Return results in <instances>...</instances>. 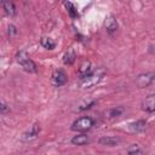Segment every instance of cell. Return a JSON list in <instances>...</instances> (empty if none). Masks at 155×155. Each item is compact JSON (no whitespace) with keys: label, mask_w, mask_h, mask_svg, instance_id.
I'll return each mask as SVG.
<instances>
[{"label":"cell","mask_w":155,"mask_h":155,"mask_svg":"<svg viewBox=\"0 0 155 155\" xmlns=\"http://www.w3.org/2000/svg\"><path fill=\"white\" fill-rule=\"evenodd\" d=\"M105 69L103 67L97 68L96 70H92L91 74H88L86 78L80 80V87L81 88H91L93 86H96L97 84H99L102 81V79L105 75Z\"/></svg>","instance_id":"6da1fadb"},{"label":"cell","mask_w":155,"mask_h":155,"mask_svg":"<svg viewBox=\"0 0 155 155\" xmlns=\"http://www.w3.org/2000/svg\"><path fill=\"white\" fill-rule=\"evenodd\" d=\"M16 61L23 68V70H25L27 73H36L38 71V67H36L35 62L29 57V54L25 51H18L16 53Z\"/></svg>","instance_id":"7a4b0ae2"},{"label":"cell","mask_w":155,"mask_h":155,"mask_svg":"<svg viewBox=\"0 0 155 155\" xmlns=\"http://www.w3.org/2000/svg\"><path fill=\"white\" fill-rule=\"evenodd\" d=\"M94 121L90 116H81L71 124V130L75 132H86L92 128Z\"/></svg>","instance_id":"3957f363"},{"label":"cell","mask_w":155,"mask_h":155,"mask_svg":"<svg viewBox=\"0 0 155 155\" xmlns=\"http://www.w3.org/2000/svg\"><path fill=\"white\" fill-rule=\"evenodd\" d=\"M154 81H155V70L139 74L136 79V85L138 88H145V87L150 86Z\"/></svg>","instance_id":"277c9868"},{"label":"cell","mask_w":155,"mask_h":155,"mask_svg":"<svg viewBox=\"0 0 155 155\" xmlns=\"http://www.w3.org/2000/svg\"><path fill=\"white\" fill-rule=\"evenodd\" d=\"M40 131H41V126H40V124H39V122H35V124H33V125L30 126V128H29L27 132L23 133L22 139L25 140V142H28V140H33V139H35V138L39 136Z\"/></svg>","instance_id":"5b68a950"},{"label":"cell","mask_w":155,"mask_h":155,"mask_svg":"<svg viewBox=\"0 0 155 155\" xmlns=\"http://www.w3.org/2000/svg\"><path fill=\"white\" fill-rule=\"evenodd\" d=\"M67 82V75L62 69H56L52 73V85L54 87H61Z\"/></svg>","instance_id":"8992f818"},{"label":"cell","mask_w":155,"mask_h":155,"mask_svg":"<svg viewBox=\"0 0 155 155\" xmlns=\"http://www.w3.org/2000/svg\"><path fill=\"white\" fill-rule=\"evenodd\" d=\"M142 109L147 113H153L155 111V93H150L148 94L143 101H142V104H140Z\"/></svg>","instance_id":"52a82bcc"},{"label":"cell","mask_w":155,"mask_h":155,"mask_svg":"<svg viewBox=\"0 0 155 155\" xmlns=\"http://www.w3.org/2000/svg\"><path fill=\"white\" fill-rule=\"evenodd\" d=\"M104 27H105V30H107V33L108 34H114L116 30H117V21H116V18L113 16V15H109L107 18H105V21H104Z\"/></svg>","instance_id":"ba28073f"},{"label":"cell","mask_w":155,"mask_h":155,"mask_svg":"<svg viewBox=\"0 0 155 155\" xmlns=\"http://www.w3.org/2000/svg\"><path fill=\"white\" fill-rule=\"evenodd\" d=\"M78 73H79V76H80V80L86 78L88 74L92 73V69H91V62L90 61H84L82 64L80 65V68L78 69Z\"/></svg>","instance_id":"9c48e42d"},{"label":"cell","mask_w":155,"mask_h":155,"mask_svg":"<svg viewBox=\"0 0 155 155\" xmlns=\"http://www.w3.org/2000/svg\"><path fill=\"white\" fill-rule=\"evenodd\" d=\"M119 142H120V138L113 137V136H104V137H101V138L98 139V143H99V144H102V145H108V147H114V145H116Z\"/></svg>","instance_id":"30bf717a"},{"label":"cell","mask_w":155,"mask_h":155,"mask_svg":"<svg viewBox=\"0 0 155 155\" xmlns=\"http://www.w3.org/2000/svg\"><path fill=\"white\" fill-rule=\"evenodd\" d=\"M128 128L132 132H143L147 128V121L145 120H137L128 125Z\"/></svg>","instance_id":"8fae6325"},{"label":"cell","mask_w":155,"mask_h":155,"mask_svg":"<svg viewBox=\"0 0 155 155\" xmlns=\"http://www.w3.org/2000/svg\"><path fill=\"white\" fill-rule=\"evenodd\" d=\"M90 142V138L87 137V134L85 133H80V134H76L71 138V144L74 145H85Z\"/></svg>","instance_id":"7c38bea8"},{"label":"cell","mask_w":155,"mask_h":155,"mask_svg":"<svg viewBox=\"0 0 155 155\" xmlns=\"http://www.w3.org/2000/svg\"><path fill=\"white\" fill-rule=\"evenodd\" d=\"M76 59V54L74 52L73 48H69L68 51H65V53L63 54V63L65 65H71Z\"/></svg>","instance_id":"4fadbf2b"},{"label":"cell","mask_w":155,"mask_h":155,"mask_svg":"<svg viewBox=\"0 0 155 155\" xmlns=\"http://www.w3.org/2000/svg\"><path fill=\"white\" fill-rule=\"evenodd\" d=\"M2 10L10 17H12V16L16 15V6L11 1H2Z\"/></svg>","instance_id":"5bb4252c"},{"label":"cell","mask_w":155,"mask_h":155,"mask_svg":"<svg viewBox=\"0 0 155 155\" xmlns=\"http://www.w3.org/2000/svg\"><path fill=\"white\" fill-rule=\"evenodd\" d=\"M40 44H41V46H42L44 48H46V50H53V48L56 47V42H54L51 38H47V36L41 38Z\"/></svg>","instance_id":"9a60e30c"},{"label":"cell","mask_w":155,"mask_h":155,"mask_svg":"<svg viewBox=\"0 0 155 155\" xmlns=\"http://www.w3.org/2000/svg\"><path fill=\"white\" fill-rule=\"evenodd\" d=\"M64 6L67 7L68 15H69L71 18H78V17H79V12H78V10L75 8V6H74L73 2H70V1H65V2H64Z\"/></svg>","instance_id":"2e32d148"},{"label":"cell","mask_w":155,"mask_h":155,"mask_svg":"<svg viewBox=\"0 0 155 155\" xmlns=\"http://www.w3.org/2000/svg\"><path fill=\"white\" fill-rule=\"evenodd\" d=\"M124 107H115V108H113V109H110L109 110V117L110 119H115V117H119L122 113H124Z\"/></svg>","instance_id":"e0dca14e"},{"label":"cell","mask_w":155,"mask_h":155,"mask_svg":"<svg viewBox=\"0 0 155 155\" xmlns=\"http://www.w3.org/2000/svg\"><path fill=\"white\" fill-rule=\"evenodd\" d=\"M127 155H142V150L139 149V147L137 144H133V145H131L128 148Z\"/></svg>","instance_id":"ac0fdd59"},{"label":"cell","mask_w":155,"mask_h":155,"mask_svg":"<svg viewBox=\"0 0 155 155\" xmlns=\"http://www.w3.org/2000/svg\"><path fill=\"white\" fill-rule=\"evenodd\" d=\"M97 102L96 101H90V102H86V103H82L79 108H78V110L79 111H84V110H87V109H90V108H92L94 104H96Z\"/></svg>","instance_id":"d6986e66"},{"label":"cell","mask_w":155,"mask_h":155,"mask_svg":"<svg viewBox=\"0 0 155 155\" xmlns=\"http://www.w3.org/2000/svg\"><path fill=\"white\" fill-rule=\"evenodd\" d=\"M7 33H8V36H10V38H15V36L18 34V30H17L16 25L10 24V25L7 27Z\"/></svg>","instance_id":"ffe728a7"},{"label":"cell","mask_w":155,"mask_h":155,"mask_svg":"<svg viewBox=\"0 0 155 155\" xmlns=\"http://www.w3.org/2000/svg\"><path fill=\"white\" fill-rule=\"evenodd\" d=\"M0 111L1 114H6L7 111H10V107L7 104H5L4 102H1V105H0Z\"/></svg>","instance_id":"44dd1931"}]
</instances>
